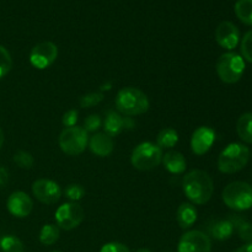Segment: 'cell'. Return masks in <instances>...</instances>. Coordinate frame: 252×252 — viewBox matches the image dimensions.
<instances>
[{"instance_id":"6da1fadb","label":"cell","mask_w":252,"mask_h":252,"mask_svg":"<svg viewBox=\"0 0 252 252\" xmlns=\"http://www.w3.org/2000/svg\"><path fill=\"white\" fill-rule=\"evenodd\" d=\"M185 196L192 204H206L214 193V182L208 172L203 170H192L184 177L182 182Z\"/></svg>"},{"instance_id":"7a4b0ae2","label":"cell","mask_w":252,"mask_h":252,"mask_svg":"<svg viewBox=\"0 0 252 252\" xmlns=\"http://www.w3.org/2000/svg\"><path fill=\"white\" fill-rule=\"evenodd\" d=\"M116 107L125 116H139L150 107L148 96L134 86L121 89L116 96Z\"/></svg>"},{"instance_id":"3957f363","label":"cell","mask_w":252,"mask_h":252,"mask_svg":"<svg viewBox=\"0 0 252 252\" xmlns=\"http://www.w3.org/2000/svg\"><path fill=\"white\" fill-rule=\"evenodd\" d=\"M250 160V149L241 143H230L226 145L218 158V169L223 174H236L248 165Z\"/></svg>"},{"instance_id":"277c9868","label":"cell","mask_w":252,"mask_h":252,"mask_svg":"<svg viewBox=\"0 0 252 252\" xmlns=\"http://www.w3.org/2000/svg\"><path fill=\"white\" fill-rule=\"evenodd\" d=\"M223 202L225 206L236 212L252 208V186L248 182L234 181L223 189Z\"/></svg>"},{"instance_id":"5b68a950","label":"cell","mask_w":252,"mask_h":252,"mask_svg":"<svg viewBox=\"0 0 252 252\" xmlns=\"http://www.w3.org/2000/svg\"><path fill=\"white\" fill-rule=\"evenodd\" d=\"M245 59L235 52H226L219 57L217 62V74L225 84H235L243 78L245 73Z\"/></svg>"},{"instance_id":"8992f818","label":"cell","mask_w":252,"mask_h":252,"mask_svg":"<svg viewBox=\"0 0 252 252\" xmlns=\"http://www.w3.org/2000/svg\"><path fill=\"white\" fill-rule=\"evenodd\" d=\"M162 155V149H160L155 143L143 142L133 149L130 162L134 169L149 171L161 164Z\"/></svg>"},{"instance_id":"52a82bcc","label":"cell","mask_w":252,"mask_h":252,"mask_svg":"<svg viewBox=\"0 0 252 252\" xmlns=\"http://www.w3.org/2000/svg\"><path fill=\"white\" fill-rule=\"evenodd\" d=\"M58 143L64 154L76 157V155L83 154L88 147V132L83 127H78V126L64 128L59 135Z\"/></svg>"},{"instance_id":"ba28073f","label":"cell","mask_w":252,"mask_h":252,"mask_svg":"<svg viewBox=\"0 0 252 252\" xmlns=\"http://www.w3.org/2000/svg\"><path fill=\"white\" fill-rule=\"evenodd\" d=\"M84 219V211L81 206L76 202H68L56 211V221L59 229L63 230H73L78 228Z\"/></svg>"},{"instance_id":"9c48e42d","label":"cell","mask_w":252,"mask_h":252,"mask_svg":"<svg viewBox=\"0 0 252 252\" xmlns=\"http://www.w3.org/2000/svg\"><path fill=\"white\" fill-rule=\"evenodd\" d=\"M58 58V47L53 42L37 43L30 52V63L33 68L43 70L49 68Z\"/></svg>"},{"instance_id":"30bf717a","label":"cell","mask_w":252,"mask_h":252,"mask_svg":"<svg viewBox=\"0 0 252 252\" xmlns=\"http://www.w3.org/2000/svg\"><path fill=\"white\" fill-rule=\"evenodd\" d=\"M177 252H212L211 238L201 230H189L181 236Z\"/></svg>"},{"instance_id":"8fae6325","label":"cell","mask_w":252,"mask_h":252,"mask_svg":"<svg viewBox=\"0 0 252 252\" xmlns=\"http://www.w3.org/2000/svg\"><path fill=\"white\" fill-rule=\"evenodd\" d=\"M32 193L34 198L43 204H54L61 199L62 189L53 180L39 179L32 184Z\"/></svg>"},{"instance_id":"7c38bea8","label":"cell","mask_w":252,"mask_h":252,"mask_svg":"<svg viewBox=\"0 0 252 252\" xmlns=\"http://www.w3.org/2000/svg\"><path fill=\"white\" fill-rule=\"evenodd\" d=\"M216 41L221 48L233 51L240 41V31L231 21H223L216 29Z\"/></svg>"},{"instance_id":"4fadbf2b","label":"cell","mask_w":252,"mask_h":252,"mask_svg":"<svg viewBox=\"0 0 252 252\" xmlns=\"http://www.w3.org/2000/svg\"><path fill=\"white\" fill-rule=\"evenodd\" d=\"M214 142H216V132L212 128L202 126L198 127L191 137V150L193 154L201 155L207 154L213 147Z\"/></svg>"},{"instance_id":"5bb4252c","label":"cell","mask_w":252,"mask_h":252,"mask_svg":"<svg viewBox=\"0 0 252 252\" xmlns=\"http://www.w3.org/2000/svg\"><path fill=\"white\" fill-rule=\"evenodd\" d=\"M7 211L16 218H26L31 214L33 202L31 197L22 191H15L9 196L6 202Z\"/></svg>"},{"instance_id":"9a60e30c","label":"cell","mask_w":252,"mask_h":252,"mask_svg":"<svg viewBox=\"0 0 252 252\" xmlns=\"http://www.w3.org/2000/svg\"><path fill=\"white\" fill-rule=\"evenodd\" d=\"M88 144L91 153L100 158H106L111 155L113 152V148H115L112 138L106 133H95L90 138Z\"/></svg>"},{"instance_id":"2e32d148","label":"cell","mask_w":252,"mask_h":252,"mask_svg":"<svg viewBox=\"0 0 252 252\" xmlns=\"http://www.w3.org/2000/svg\"><path fill=\"white\" fill-rule=\"evenodd\" d=\"M161 162L164 164L165 169L172 175L184 174L187 167V162L184 155L179 152H175V150L165 153V155H162Z\"/></svg>"},{"instance_id":"e0dca14e","label":"cell","mask_w":252,"mask_h":252,"mask_svg":"<svg viewBox=\"0 0 252 252\" xmlns=\"http://www.w3.org/2000/svg\"><path fill=\"white\" fill-rule=\"evenodd\" d=\"M234 226L229 219H218L213 220L208 225V233L213 239L219 241L228 240L233 236Z\"/></svg>"},{"instance_id":"ac0fdd59","label":"cell","mask_w":252,"mask_h":252,"mask_svg":"<svg viewBox=\"0 0 252 252\" xmlns=\"http://www.w3.org/2000/svg\"><path fill=\"white\" fill-rule=\"evenodd\" d=\"M176 220L180 228L189 229L197 221V209L192 203L180 204L176 212Z\"/></svg>"},{"instance_id":"d6986e66","label":"cell","mask_w":252,"mask_h":252,"mask_svg":"<svg viewBox=\"0 0 252 252\" xmlns=\"http://www.w3.org/2000/svg\"><path fill=\"white\" fill-rule=\"evenodd\" d=\"M103 129L111 138L116 137L125 129V118L116 111H108L103 121Z\"/></svg>"},{"instance_id":"ffe728a7","label":"cell","mask_w":252,"mask_h":252,"mask_svg":"<svg viewBox=\"0 0 252 252\" xmlns=\"http://www.w3.org/2000/svg\"><path fill=\"white\" fill-rule=\"evenodd\" d=\"M228 219L231 221L234 230H236L241 240L245 241L246 244L252 243V223L248 221L246 219L241 218V217L234 216V214L229 217Z\"/></svg>"},{"instance_id":"44dd1931","label":"cell","mask_w":252,"mask_h":252,"mask_svg":"<svg viewBox=\"0 0 252 252\" xmlns=\"http://www.w3.org/2000/svg\"><path fill=\"white\" fill-rule=\"evenodd\" d=\"M236 133L243 142L252 144V112H246L236 122Z\"/></svg>"},{"instance_id":"7402d4cb","label":"cell","mask_w":252,"mask_h":252,"mask_svg":"<svg viewBox=\"0 0 252 252\" xmlns=\"http://www.w3.org/2000/svg\"><path fill=\"white\" fill-rule=\"evenodd\" d=\"M179 143V133L174 128H164L157 137V145L160 149H172Z\"/></svg>"},{"instance_id":"603a6c76","label":"cell","mask_w":252,"mask_h":252,"mask_svg":"<svg viewBox=\"0 0 252 252\" xmlns=\"http://www.w3.org/2000/svg\"><path fill=\"white\" fill-rule=\"evenodd\" d=\"M59 235H61V229L57 224H46L42 226L38 239L42 245L51 246L58 241Z\"/></svg>"},{"instance_id":"cb8c5ba5","label":"cell","mask_w":252,"mask_h":252,"mask_svg":"<svg viewBox=\"0 0 252 252\" xmlns=\"http://www.w3.org/2000/svg\"><path fill=\"white\" fill-rule=\"evenodd\" d=\"M234 10L241 22L252 26V0H238Z\"/></svg>"},{"instance_id":"d4e9b609","label":"cell","mask_w":252,"mask_h":252,"mask_svg":"<svg viewBox=\"0 0 252 252\" xmlns=\"http://www.w3.org/2000/svg\"><path fill=\"white\" fill-rule=\"evenodd\" d=\"M0 248L4 252H24V244L19 238L12 235L4 236L0 240Z\"/></svg>"},{"instance_id":"484cf974","label":"cell","mask_w":252,"mask_h":252,"mask_svg":"<svg viewBox=\"0 0 252 252\" xmlns=\"http://www.w3.org/2000/svg\"><path fill=\"white\" fill-rule=\"evenodd\" d=\"M12 68V58L4 46L0 44V79L10 73Z\"/></svg>"},{"instance_id":"4316f807","label":"cell","mask_w":252,"mask_h":252,"mask_svg":"<svg viewBox=\"0 0 252 252\" xmlns=\"http://www.w3.org/2000/svg\"><path fill=\"white\" fill-rule=\"evenodd\" d=\"M14 162L21 169H31L34 164V159L31 153L25 152V150H19L14 155Z\"/></svg>"},{"instance_id":"83f0119b","label":"cell","mask_w":252,"mask_h":252,"mask_svg":"<svg viewBox=\"0 0 252 252\" xmlns=\"http://www.w3.org/2000/svg\"><path fill=\"white\" fill-rule=\"evenodd\" d=\"M102 100H103V94L101 93V91H95V93H89L81 96L80 100H79V105H80V107L83 108L94 107V106L102 102Z\"/></svg>"},{"instance_id":"f1b7e54d","label":"cell","mask_w":252,"mask_h":252,"mask_svg":"<svg viewBox=\"0 0 252 252\" xmlns=\"http://www.w3.org/2000/svg\"><path fill=\"white\" fill-rule=\"evenodd\" d=\"M241 57L249 63H252V30L246 32L244 36L243 41H241Z\"/></svg>"},{"instance_id":"f546056e","label":"cell","mask_w":252,"mask_h":252,"mask_svg":"<svg viewBox=\"0 0 252 252\" xmlns=\"http://www.w3.org/2000/svg\"><path fill=\"white\" fill-rule=\"evenodd\" d=\"M64 193H65L66 198L70 199L71 202H78L85 196V189L79 184H71L66 186Z\"/></svg>"},{"instance_id":"4dcf8cb0","label":"cell","mask_w":252,"mask_h":252,"mask_svg":"<svg viewBox=\"0 0 252 252\" xmlns=\"http://www.w3.org/2000/svg\"><path fill=\"white\" fill-rule=\"evenodd\" d=\"M101 125H102V121H101V117L98 115H90L85 118L84 121L83 128L86 130V132H96V130L100 129Z\"/></svg>"},{"instance_id":"1f68e13d","label":"cell","mask_w":252,"mask_h":252,"mask_svg":"<svg viewBox=\"0 0 252 252\" xmlns=\"http://www.w3.org/2000/svg\"><path fill=\"white\" fill-rule=\"evenodd\" d=\"M79 120V112L76 110H69L66 111L63 115V118H62V123L65 128L74 127L76 126V122Z\"/></svg>"},{"instance_id":"d6a6232c","label":"cell","mask_w":252,"mask_h":252,"mask_svg":"<svg viewBox=\"0 0 252 252\" xmlns=\"http://www.w3.org/2000/svg\"><path fill=\"white\" fill-rule=\"evenodd\" d=\"M100 252H130L129 249L121 243H107L101 248Z\"/></svg>"},{"instance_id":"836d02e7","label":"cell","mask_w":252,"mask_h":252,"mask_svg":"<svg viewBox=\"0 0 252 252\" xmlns=\"http://www.w3.org/2000/svg\"><path fill=\"white\" fill-rule=\"evenodd\" d=\"M9 182V172L5 167L0 166V187H4Z\"/></svg>"},{"instance_id":"e575fe53","label":"cell","mask_w":252,"mask_h":252,"mask_svg":"<svg viewBox=\"0 0 252 252\" xmlns=\"http://www.w3.org/2000/svg\"><path fill=\"white\" fill-rule=\"evenodd\" d=\"M234 252H252V243L250 244H245L241 248H239L238 250H235Z\"/></svg>"},{"instance_id":"d590c367","label":"cell","mask_w":252,"mask_h":252,"mask_svg":"<svg viewBox=\"0 0 252 252\" xmlns=\"http://www.w3.org/2000/svg\"><path fill=\"white\" fill-rule=\"evenodd\" d=\"M2 143H4V133H2L1 128H0V148L2 147Z\"/></svg>"},{"instance_id":"8d00e7d4","label":"cell","mask_w":252,"mask_h":252,"mask_svg":"<svg viewBox=\"0 0 252 252\" xmlns=\"http://www.w3.org/2000/svg\"><path fill=\"white\" fill-rule=\"evenodd\" d=\"M137 252H152V251L148 250V249H139Z\"/></svg>"},{"instance_id":"74e56055","label":"cell","mask_w":252,"mask_h":252,"mask_svg":"<svg viewBox=\"0 0 252 252\" xmlns=\"http://www.w3.org/2000/svg\"><path fill=\"white\" fill-rule=\"evenodd\" d=\"M52 252H62V251H52Z\"/></svg>"}]
</instances>
